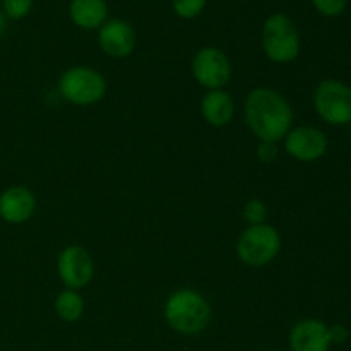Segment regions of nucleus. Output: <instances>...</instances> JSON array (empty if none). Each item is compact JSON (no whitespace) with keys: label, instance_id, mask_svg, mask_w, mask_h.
<instances>
[{"label":"nucleus","instance_id":"16","mask_svg":"<svg viewBox=\"0 0 351 351\" xmlns=\"http://www.w3.org/2000/svg\"><path fill=\"white\" fill-rule=\"evenodd\" d=\"M267 215H269V209H267L266 202H264L263 199H250V201H247L245 204H243L242 216L243 219L249 223V226L266 223Z\"/></svg>","mask_w":351,"mask_h":351},{"label":"nucleus","instance_id":"8","mask_svg":"<svg viewBox=\"0 0 351 351\" xmlns=\"http://www.w3.org/2000/svg\"><path fill=\"white\" fill-rule=\"evenodd\" d=\"M57 273L65 288L79 291L88 287L95 278V261L89 250L72 243L64 247L58 254Z\"/></svg>","mask_w":351,"mask_h":351},{"label":"nucleus","instance_id":"3","mask_svg":"<svg viewBox=\"0 0 351 351\" xmlns=\"http://www.w3.org/2000/svg\"><path fill=\"white\" fill-rule=\"evenodd\" d=\"M263 50L273 64H291L300 55L302 41L297 24L283 12L271 14L263 24Z\"/></svg>","mask_w":351,"mask_h":351},{"label":"nucleus","instance_id":"17","mask_svg":"<svg viewBox=\"0 0 351 351\" xmlns=\"http://www.w3.org/2000/svg\"><path fill=\"white\" fill-rule=\"evenodd\" d=\"M208 0H171V9L180 19H195L206 9Z\"/></svg>","mask_w":351,"mask_h":351},{"label":"nucleus","instance_id":"1","mask_svg":"<svg viewBox=\"0 0 351 351\" xmlns=\"http://www.w3.org/2000/svg\"><path fill=\"white\" fill-rule=\"evenodd\" d=\"M243 117L257 141L280 143L293 127V108L290 101L273 88H254L247 95Z\"/></svg>","mask_w":351,"mask_h":351},{"label":"nucleus","instance_id":"19","mask_svg":"<svg viewBox=\"0 0 351 351\" xmlns=\"http://www.w3.org/2000/svg\"><path fill=\"white\" fill-rule=\"evenodd\" d=\"M312 5L322 16L338 17L345 12L346 5H348V0H312Z\"/></svg>","mask_w":351,"mask_h":351},{"label":"nucleus","instance_id":"23","mask_svg":"<svg viewBox=\"0 0 351 351\" xmlns=\"http://www.w3.org/2000/svg\"><path fill=\"white\" fill-rule=\"evenodd\" d=\"M267 351H278V350H267Z\"/></svg>","mask_w":351,"mask_h":351},{"label":"nucleus","instance_id":"21","mask_svg":"<svg viewBox=\"0 0 351 351\" xmlns=\"http://www.w3.org/2000/svg\"><path fill=\"white\" fill-rule=\"evenodd\" d=\"M350 331L346 326L343 324H332L329 326V339H331V345H343V343L348 341Z\"/></svg>","mask_w":351,"mask_h":351},{"label":"nucleus","instance_id":"9","mask_svg":"<svg viewBox=\"0 0 351 351\" xmlns=\"http://www.w3.org/2000/svg\"><path fill=\"white\" fill-rule=\"evenodd\" d=\"M285 151L300 163H314L328 153L329 141L324 130L312 125L291 127L285 136Z\"/></svg>","mask_w":351,"mask_h":351},{"label":"nucleus","instance_id":"2","mask_svg":"<svg viewBox=\"0 0 351 351\" xmlns=\"http://www.w3.org/2000/svg\"><path fill=\"white\" fill-rule=\"evenodd\" d=\"M163 314L167 324L175 332L195 336L211 322V305L201 291L194 288H178L165 302Z\"/></svg>","mask_w":351,"mask_h":351},{"label":"nucleus","instance_id":"18","mask_svg":"<svg viewBox=\"0 0 351 351\" xmlns=\"http://www.w3.org/2000/svg\"><path fill=\"white\" fill-rule=\"evenodd\" d=\"M2 2L3 14H5L7 19L19 21L31 12L34 0H2Z\"/></svg>","mask_w":351,"mask_h":351},{"label":"nucleus","instance_id":"14","mask_svg":"<svg viewBox=\"0 0 351 351\" xmlns=\"http://www.w3.org/2000/svg\"><path fill=\"white\" fill-rule=\"evenodd\" d=\"M69 17L81 29H99L108 21V5L106 0H71Z\"/></svg>","mask_w":351,"mask_h":351},{"label":"nucleus","instance_id":"15","mask_svg":"<svg viewBox=\"0 0 351 351\" xmlns=\"http://www.w3.org/2000/svg\"><path fill=\"white\" fill-rule=\"evenodd\" d=\"M55 312L64 322H77L84 314V300L77 290L64 288L55 298Z\"/></svg>","mask_w":351,"mask_h":351},{"label":"nucleus","instance_id":"11","mask_svg":"<svg viewBox=\"0 0 351 351\" xmlns=\"http://www.w3.org/2000/svg\"><path fill=\"white\" fill-rule=\"evenodd\" d=\"M36 211V195L24 185H10L0 194V218L9 225L29 221Z\"/></svg>","mask_w":351,"mask_h":351},{"label":"nucleus","instance_id":"20","mask_svg":"<svg viewBox=\"0 0 351 351\" xmlns=\"http://www.w3.org/2000/svg\"><path fill=\"white\" fill-rule=\"evenodd\" d=\"M256 156L261 163L271 165L278 160L280 156V147L278 143H269V141H259L256 149Z\"/></svg>","mask_w":351,"mask_h":351},{"label":"nucleus","instance_id":"22","mask_svg":"<svg viewBox=\"0 0 351 351\" xmlns=\"http://www.w3.org/2000/svg\"><path fill=\"white\" fill-rule=\"evenodd\" d=\"M5 29H7V17L5 14H3V10H0V36L5 33Z\"/></svg>","mask_w":351,"mask_h":351},{"label":"nucleus","instance_id":"5","mask_svg":"<svg viewBox=\"0 0 351 351\" xmlns=\"http://www.w3.org/2000/svg\"><path fill=\"white\" fill-rule=\"evenodd\" d=\"M281 252V235L273 225L247 226L237 240V257L250 267H264Z\"/></svg>","mask_w":351,"mask_h":351},{"label":"nucleus","instance_id":"4","mask_svg":"<svg viewBox=\"0 0 351 351\" xmlns=\"http://www.w3.org/2000/svg\"><path fill=\"white\" fill-rule=\"evenodd\" d=\"M108 89L105 75L89 65L69 67L58 79V93L75 106H91L101 101Z\"/></svg>","mask_w":351,"mask_h":351},{"label":"nucleus","instance_id":"12","mask_svg":"<svg viewBox=\"0 0 351 351\" xmlns=\"http://www.w3.org/2000/svg\"><path fill=\"white\" fill-rule=\"evenodd\" d=\"M288 341L291 351H329V326L319 319H302L291 328Z\"/></svg>","mask_w":351,"mask_h":351},{"label":"nucleus","instance_id":"7","mask_svg":"<svg viewBox=\"0 0 351 351\" xmlns=\"http://www.w3.org/2000/svg\"><path fill=\"white\" fill-rule=\"evenodd\" d=\"M192 75L204 89H223L232 79V62L228 55L216 47H204L192 58Z\"/></svg>","mask_w":351,"mask_h":351},{"label":"nucleus","instance_id":"13","mask_svg":"<svg viewBox=\"0 0 351 351\" xmlns=\"http://www.w3.org/2000/svg\"><path fill=\"white\" fill-rule=\"evenodd\" d=\"M201 115L208 125L216 129L226 127L235 117V99L225 89L206 91L201 99Z\"/></svg>","mask_w":351,"mask_h":351},{"label":"nucleus","instance_id":"10","mask_svg":"<svg viewBox=\"0 0 351 351\" xmlns=\"http://www.w3.org/2000/svg\"><path fill=\"white\" fill-rule=\"evenodd\" d=\"M99 48L112 58H127L134 53L137 36L132 24L123 19H108L98 33Z\"/></svg>","mask_w":351,"mask_h":351},{"label":"nucleus","instance_id":"6","mask_svg":"<svg viewBox=\"0 0 351 351\" xmlns=\"http://www.w3.org/2000/svg\"><path fill=\"white\" fill-rule=\"evenodd\" d=\"M315 113L335 127L351 123V88L338 79H324L312 95Z\"/></svg>","mask_w":351,"mask_h":351}]
</instances>
